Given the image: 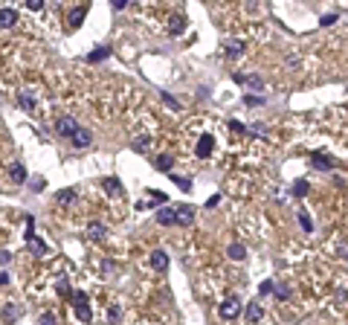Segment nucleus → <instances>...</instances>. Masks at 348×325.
I'll use <instances>...</instances> for the list:
<instances>
[{"mask_svg":"<svg viewBox=\"0 0 348 325\" xmlns=\"http://www.w3.org/2000/svg\"><path fill=\"white\" fill-rule=\"evenodd\" d=\"M73 308H76V316H79L81 322H90L93 319V311H90V299L87 293H73Z\"/></svg>","mask_w":348,"mask_h":325,"instance_id":"f257e3e1","label":"nucleus"},{"mask_svg":"<svg viewBox=\"0 0 348 325\" xmlns=\"http://www.w3.org/2000/svg\"><path fill=\"white\" fill-rule=\"evenodd\" d=\"M218 314H221L223 319H235V316L241 314V299H238V296H226L221 302V308H218Z\"/></svg>","mask_w":348,"mask_h":325,"instance_id":"f03ea898","label":"nucleus"},{"mask_svg":"<svg viewBox=\"0 0 348 325\" xmlns=\"http://www.w3.org/2000/svg\"><path fill=\"white\" fill-rule=\"evenodd\" d=\"M76 131H79V122H76L73 117H61V119H55V134H58V136H67V140H70V136L76 134Z\"/></svg>","mask_w":348,"mask_h":325,"instance_id":"7ed1b4c3","label":"nucleus"},{"mask_svg":"<svg viewBox=\"0 0 348 325\" xmlns=\"http://www.w3.org/2000/svg\"><path fill=\"white\" fill-rule=\"evenodd\" d=\"M174 224L177 226H192L195 224V209L186 206V203H183V206H174Z\"/></svg>","mask_w":348,"mask_h":325,"instance_id":"20e7f679","label":"nucleus"},{"mask_svg":"<svg viewBox=\"0 0 348 325\" xmlns=\"http://www.w3.org/2000/svg\"><path fill=\"white\" fill-rule=\"evenodd\" d=\"M311 166H313V169H319V172H328V169H334L337 163H334V157H331V154L316 151V154L311 157Z\"/></svg>","mask_w":348,"mask_h":325,"instance_id":"39448f33","label":"nucleus"},{"mask_svg":"<svg viewBox=\"0 0 348 325\" xmlns=\"http://www.w3.org/2000/svg\"><path fill=\"white\" fill-rule=\"evenodd\" d=\"M212 145H215L212 134H200V140H197V145H195L197 157H200V160H206V157H209V154H212Z\"/></svg>","mask_w":348,"mask_h":325,"instance_id":"423d86ee","label":"nucleus"},{"mask_svg":"<svg viewBox=\"0 0 348 325\" xmlns=\"http://www.w3.org/2000/svg\"><path fill=\"white\" fill-rule=\"evenodd\" d=\"M232 81L235 84H250V87H264L261 76H247V73H232Z\"/></svg>","mask_w":348,"mask_h":325,"instance_id":"0eeeda50","label":"nucleus"},{"mask_svg":"<svg viewBox=\"0 0 348 325\" xmlns=\"http://www.w3.org/2000/svg\"><path fill=\"white\" fill-rule=\"evenodd\" d=\"M151 267L157 273L169 270V256H166V250H154V253H151Z\"/></svg>","mask_w":348,"mask_h":325,"instance_id":"6e6552de","label":"nucleus"},{"mask_svg":"<svg viewBox=\"0 0 348 325\" xmlns=\"http://www.w3.org/2000/svg\"><path fill=\"white\" fill-rule=\"evenodd\" d=\"M87 18V6H76V9H70V15H67V27L76 29L81 27V20Z\"/></svg>","mask_w":348,"mask_h":325,"instance_id":"1a4fd4ad","label":"nucleus"},{"mask_svg":"<svg viewBox=\"0 0 348 325\" xmlns=\"http://www.w3.org/2000/svg\"><path fill=\"white\" fill-rule=\"evenodd\" d=\"M70 140H73V145H76V148H87V145L93 143V134H90L87 128H79V131L70 136Z\"/></svg>","mask_w":348,"mask_h":325,"instance_id":"9d476101","label":"nucleus"},{"mask_svg":"<svg viewBox=\"0 0 348 325\" xmlns=\"http://www.w3.org/2000/svg\"><path fill=\"white\" fill-rule=\"evenodd\" d=\"M244 316H247V322H259L261 316H264V308H261L259 302H247V308H244Z\"/></svg>","mask_w":348,"mask_h":325,"instance_id":"9b49d317","label":"nucleus"},{"mask_svg":"<svg viewBox=\"0 0 348 325\" xmlns=\"http://www.w3.org/2000/svg\"><path fill=\"white\" fill-rule=\"evenodd\" d=\"M87 235L93 238V241H102V238L107 235V226L102 224V221H90V224H87Z\"/></svg>","mask_w":348,"mask_h":325,"instance_id":"f8f14e48","label":"nucleus"},{"mask_svg":"<svg viewBox=\"0 0 348 325\" xmlns=\"http://www.w3.org/2000/svg\"><path fill=\"white\" fill-rule=\"evenodd\" d=\"M15 24H18V12L9 9V6H6V9H0V27L9 29V27H15Z\"/></svg>","mask_w":348,"mask_h":325,"instance_id":"ddd939ff","label":"nucleus"},{"mask_svg":"<svg viewBox=\"0 0 348 325\" xmlns=\"http://www.w3.org/2000/svg\"><path fill=\"white\" fill-rule=\"evenodd\" d=\"M55 203H58V206H70V203H76V189H61L58 195H55Z\"/></svg>","mask_w":348,"mask_h":325,"instance_id":"4468645a","label":"nucleus"},{"mask_svg":"<svg viewBox=\"0 0 348 325\" xmlns=\"http://www.w3.org/2000/svg\"><path fill=\"white\" fill-rule=\"evenodd\" d=\"M107 55H110V47H96L93 53L87 55V64H99V61H105Z\"/></svg>","mask_w":348,"mask_h":325,"instance_id":"2eb2a0df","label":"nucleus"},{"mask_svg":"<svg viewBox=\"0 0 348 325\" xmlns=\"http://www.w3.org/2000/svg\"><path fill=\"white\" fill-rule=\"evenodd\" d=\"M157 224H163V226H171V224H174V209H171V206H163L160 212H157Z\"/></svg>","mask_w":348,"mask_h":325,"instance_id":"dca6fc26","label":"nucleus"},{"mask_svg":"<svg viewBox=\"0 0 348 325\" xmlns=\"http://www.w3.org/2000/svg\"><path fill=\"white\" fill-rule=\"evenodd\" d=\"M171 163H174V157H171V154H160V157L154 160V166H157V172H166V174H169V172H171Z\"/></svg>","mask_w":348,"mask_h":325,"instance_id":"f3484780","label":"nucleus"},{"mask_svg":"<svg viewBox=\"0 0 348 325\" xmlns=\"http://www.w3.org/2000/svg\"><path fill=\"white\" fill-rule=\"evenodd\" d=\"M226 55L229 58H238V55H244V41H226Z\"/></svg>","mask_w":348,"mask_h":325,"instance_id":"a211bd4d","label":"nucleus"},{"mask_svg":"<svg viewBox=\"0 0 348 325\" xmlns=\"http://www.w3.org/2000/svg\"><path fill=\"white\" fill-rule=\"evenodd\" d=\"M226 253H229V259H235V262H241L244 256H247V247H244V244H229V250H226Z\"/></svg>","mask_w":348,"mask_h":325,"instance_id":"6ab92c4d","label":"nucleus"},{"mask_svg":"<svg viewBox=\"0 0 348 325\" xmlns=\"http://www.w3.org/2000/svg\"><path fill=\"white\" fill-rule=\"evenodd\" d=\"M18 105L24 110H29V113H35V99H32V93H20L18 96Z\"/></svg>","mask_w":348,"mask_h":325,"instance_id":"aec40b11","label":"nucleus"},{"mask_svg":"<svg viewBox=\"0 0 348 325\" xmlns=\"http://www.w3.org/2000/svg\"><path fill=\"white\" fill-rule=\"evenodd\" d=\"M12 180L15 183H27V169L20 163H12Z\"/></svg>","mask_w":348,"mask_h":325,"instance_id":"412c9836","label":"nucleus"},{"mask_svg":"<svg viewBox=\"0 0 348 325\" xmlns=\"http://www.w3.org/2000/svg\"><path fill=\"white\" fill-rule=\"evenodd\" d=\"M131 145H134V151H136V154H145L148 148H151V140H148V136H136Z\"/></svg>","mask_w":348,"mask_h":325,"instance_id":"4be33fe9","label":"nucleus"},{"mask_svg":"<svg viewBox=\"0 0 348 325\" xmlns=\"http://www.w3.org/2000/svg\"><path fill=\"white\" fill-rule=\"evenodd\" d=\"M102 186H105V192H107V195H119V192H122V183L116 180V177H107V180L102 183Z\"/></svg>","mask_w":348,"mask_h":325,"instance_id":"5701e85b","label":"nucleus"},{"mask_svg":"<svg viewBox=\"0 0 348 325\" xmlns=\"http://www.w3.org/2000/svg\"><path fill=\"white\" fill-rule=\"evenodd\" d=\"M169 177H171L174 183H177V186H180L183 192H192V180H189V177H183V174H174V172H169Z\"/></svg>","mask_w":348,"mask_h":325,"instance_id":"b1692460","label":"nucleus"},{"mask_svg":"<svg viewBox=\"0 0 348 325\" xmlns=\"http://www.w3.org/2000/svg\"><path fill=\"white\" fill-rule=\"evenodd\" d=\"M244 105H250V108H261V105H267L264 96H244Z\"/></svg>","mask_w":348,"mask_h":325,"instance_id":"393cba45","label":"nucleus"},{"mask_svg":"<svg viewBox=\"0 0 348 325\" xmlns=\"http://www.w3.org/2000/svg\"><path fill=\"white\" fill-rule=\"evenodd\" d=\"M293 195L296 198H305V195H308V180H296L293 183Z\"/></svg>","mask_w":348,"mask_h":325,"instance_id":"a878e982","label":"nucleus"},{"mask_svg":"<svg viewBox=\"0 0 348 325\" xmlns=\"http://www.w3.org/2000/svg\"><path fill=\"white\" fill-rule=\"evenodd\" d=\"M273 288H276V282H273V279H264V282L259 285V293H261V296H267V293H273Z\"/></svg>","mask_w":348,"mask_h":325,"instance_id":"bb28decb","label":"nucleus"},{"mask_svg":"<svg viewBox=\"0 0 348 325\" xmlns=\"http://www.w3.org/2000/svg\"><path fill=\"white\" fill-rule=\"evenodd\" d=\"M29 247H32V250H35V253H41V256L47 253V244L41 241V238H38V235H35V238H32V241H29Z\"/></svg>","mask_w":348,"mask_h":325,"instance_id":"cd10ccee","label":"nucleus"},{"mask_svg":"<svg viewBox=\"0 0 348 325\" xmlns=\"http://www.w3.org/2000/svg\"><path fill=\"white\" fill-rule=\"evenodd\" d=\"M169 32H171V35H180V32H183V18H171Z\"/></svg>","mask_w":348,"mask_h":325,"instance_id":"c85d7f7f","label":"nucleus"},{"mask_svg":"<svg viewBox=\"0 0 348 325\" xmlns=\"http://www.w3.org/2000/svg\"><path fill=\"white\" fill-rule=\"evenodd\" d=\"M299 224H302L305 233H311V229H313V224H311V218H308V212H299Z\"/></svg>","mask_w":348,"mask_h":325,"instance_id":"c756f323","label":"nucleus"},{"mask_svg":"<svg viewBox=\"0 0 348 325\" xmlns=\"http://www.w3.org/2000/svg\"><path fill=\"white\" fill-rule=\"evenodd\" d=\"M55 290H58V293H61V296H70V285H67V279H58V285H55Z\"/></svg>","mask_w":348,"mask_h":325,"instance_id":"7c9ffc66","label":"nucleus"},{"mask_svg":"<svg viewBox=\"0 0 348 325\" xmlns=\"http://www.w3.org/2000/svg\"><path fill=\"white\" fill-rule=\"evenodd\" d=\"M163 96V102H166V105H169V108H174V110H180V102L174 99V96H171V93H160Z\"/></svg>","mask_w":348,"mask_h":325,"instance_id":"2f4dec72","label":"nucleus"},{"mask_svg":"<svg viewBox=\"0 0 348 325\" xmlns=\"http://www.w3.org/2000/svg\"><path fill=\"white\" fill-rule=\"evenodd\" d=\"M32 238H35V221H32V218H27V244L32 241Z\"/></svg>","mask_w":348,"mask_h":325,"instance_id":"473e14b6","label":"nucleus"},{"mask_svg":"<svg viewBox=\"0 0 348 325\" xmlns=\"http://www.w3.org/2000/svg\"><path fill=\"white\" fill-rule=\"evenodd\" d=\"M273 293H276L279 299H287V296H290V290H287V285H276V288H273Z\"/></svg>","mask_w":348,"mask_h":325,"instance_id":"72a5a7b5","label":"nucleus"},{"mask_svg":"<svg viewBox=\"0 0 348 325\" xmlns=\"http://www.w3.org/2000/svg\"><path fill=\"white\" fill-rule=\"evenodd\" d=\"M27 9L29 12H41L44 9V0H27Z\"/></svg>","mask_w":348,"mask_h":325,"instance_id":"f704fd0d","label":"nucleus"},{"mask_svg":"<svg viewBox=\"0 0 348 325\" xmlns=\"http://www.w3.org/2000/svg\"><path fill=\"white\" fill-rule=\"evenodd\" d=\"M119 316H122V311H119V308H110V314H107V319H110V325H116V322H119Z\"/></svg>","mask_w":348,"mask_h":325,"instance_id":"c9c22d12","label":"nucleus"},{"mask_svg":"<svg viewBox=\"0 0 348 325\" xmlns=\"http://www.w3.org/2000/svg\"><path fill=\"white\" fill-rule=\"evenodd\" d=\"M148 200H151V203H166V195H160V192H148Z\"/></svg>","mask_w":348,"mask_h":325,"instance_id":"e433bc0d","label":"nucleus"},{"mask_svg":"<svg viewBox=\"0 0 348 325\" xmlns=\"http://www.w3.org/2000/svg\"><path fill=\"white\" fill-rule=\"evenodd\" d=\"M3 316H6V319H18V316H20V308H6V314H3Z\"/></svg>","mask_w":348,"mask_h":325,"instance_id":"4c0bfd02","label":"nucleus"},{"mask_svg":"<svg viewBox=\"0 0 348 325\" xmlns=\"http://www.w3.org/2000/svg\"><path fill=\"white\" fill-rule=\"evenodd\" d=\"M41 325H55V314H44L41 316Z\"/></svg>","mask_w":348,"mask_h":325,"instance_id":"58836bf2","label":"nucleus"},{"mask_svg":"<svg viewBox=\"0 0 348 325\" xmlns=\"http://www.w3.org/2000/svg\"><path fill=\"white\" fill-rule=\"evenodd\" d=\"M218 203H221V195H212V198L206 200V206L212 209V206H218Z\"/></svg>","mask_w":348,"mask_h":325,"instance_id":"ea45409f","label":"nucleus"},{"mask_svg":"<svg viewBox=\"0 0 348 325\" xmlns=\"http://www.w3.org/2000/svg\"><path fill=\"white\" fill-rule=\"evenodd\" d=\"M229 128H232V131H235V134H244V131H247V128H244L241 122H229Z\"/></svg>","mask_w":348,"mask_h":325,"instance_id":"a19ab883","label":"nucleus"},{"mask_svg":"<svg viewBox=\"0 0 348 325\" xmlns=\"http://www.w3.org/2000/svg\"><path fill=\"white\" fill-rule=\"evenodd\" d=\"M125 6H128V0H113V9H116V12H122Z\"/></svg>","mask_w":348,"mask_h":325,"instance_id":"79ce46f5","label":"nucleus"},{"mask_svg":"<svg viewBox=\"0 0 348 325\" xmlns=\"http://www.w3.org/2000/svg\"><path fill=\"white\" fill-rule=\"evenodd\" d=\"M334 20H337V15H325V18H322V27H328V24H334Z\"/></svg>","mask_w":348,"mask_h":325,"instance_id":"37998d69","label":"nucleus"},{"mask_svg":"<svg viewBox=\"0 0 348 325\" xmlns=\"http://www.w3.org/2000/svg\"><path fill=\"white\" fill-rule=\"evenodd\" d=\"M9 259H12V256L6 253V250H0V264H6V262H9Z\"/></svg>","mask_w":348,"mask_h":325,"instance_id":"c03bdc74","label":"nucleus"},{"mask_svg":"<svg viewBox=\"0 0 348 325\" xmlns=\"http://www.w3.org/2000/svg\"><path fill=\"white\" fill-rule=\"evenodd\" d=\"M0 285H9V273H3V270H0Z\"/></svg>","mask_w":348,"mask_h":325,"instance_id":"a18cd8bd","label":"nucleus"}]
</instances>
